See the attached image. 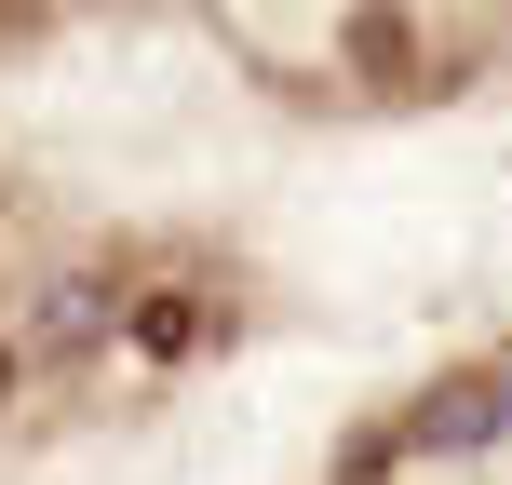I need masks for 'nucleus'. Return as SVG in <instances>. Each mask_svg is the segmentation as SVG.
I'll use <instances>...</instances> for the list:
<instances>
[{"instance_id": "4", "label": "nucleus", "mask_w": 512, "mask_h": 485, "mask_svg": "<svg viewBox=\"0 0 512 485\" xmlns=\"http://www.w3.org/2000/svg\"><path fill=\"white\" fill-rule=\"evenodd\" d=\"M14 378H27V351H14V337H0V405H14Z\"/></svg>"}, {"instance_id": "3", "label": "nucleus", "mask_w": 512, "mask_h": 485, "mask_svg": "<svg viewBox=\"0 0 512 485\" xmlns=\"http://www.w3.org/2000/svg\"><path fill=\"white\" fill-rule=\"evenodd\" d=\"M405 54H418V27H405V14H351V68H378V81H391Z\"/></svg>"}, {"instance_id": "2", "label": "nucleus", "mask_w": 512, "mask_h": 485, "mask_svg": "<svg viewBox=\"0 0 512 485\" xmlns=\"http://www.w3.org/2000/svg\"><path fill=\"white\" fill-rule=\"evenodd\" d=\"M122 337H135L149 364H176V351H203V337H216V310L189 297V283H162V297H135V310H122Z\"/></svg>"}, {"instance_id": "1", "label": "nucleus", "mask_w": 512, "mask_h": 485, "mask_svg": "<svg viewBox=\"0 0 512 485\" xmlns=\"http://www.w3.org/2000/svg\"><path fill=\"white\" fill-rule=\"evenodd\" d=\"M122 310H135V297H122V270H68V283L41 297V324H27V351H41V364H81L108 324H122Z\"/></svg>"}]
</instances>
